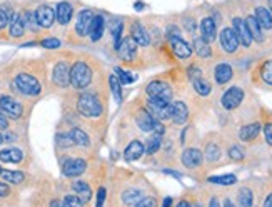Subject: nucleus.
I'll use <instances>...</instances> for the list:
<instances>
[{"mask_svg": "<svg viewBox=\"0 0 272 207\" xmlns=\"http://www.w3.org/2000/svg\"><path fill=\"white\" fill-rule=\"evenodd\" d=\"M0 177L7 184H22L25 179L24 172H19V171H2L0 172Z\"/></svg>", "mask_w": 272, "mask_h": 207, "instance_id": "nucleus-38", "label": "nucleus"}, {"mask_svg": "<svg viewBox=\"0 0 272 207\" xmlns=\"http://www.w3.org/2000/svg\"><path fill=\"white\" fill-rule=\"evenodd\" d=\"M104 201H105V189L100 187L99 192H97V206H102L104 204Z\"/></svg>", "mask_w": 272, "mask_h": 207, "instance_id": "nucleus-51", "label": "nucleus"}, {"mask_svg": "<svg viewBox=\"0 0 272 207\" xmlns=\"http://www.w3.org/2000/svg\"><path fill=\"white\" fill-rule=\"evenodd\" d=\"M259 77L267 86H272V60H266L259 67Z\"/></svg>", "mask_w": 272, "mask_h": 207, "instance_id": "nucleus-40", "label": "nucleus"}, {"mask_svg": "<svg viewBox=\"0 0 272 207\" xmlns=\"http://www.w3.org/2000/svg\"><path fill=\"white\" fill-rule=\"evenodd\" d=\"M256 20L261 25L262 30H271L272 29V12L264 5H259L256 7Z\"/></svg>", "mask_w": 272, "mask_h": 207, "instance_id": "nucleus-27", "label": "nucleus"}, {"mask_svg": "<svg viewBox=\"0 0 272 207\" xmlns=\"http://www.w3.org/2000/svg\"><path fill=\"white\" fill-rule=\"evenodd\" d=\"M77 111L87 119H99L104 112L100 95L95 92H82L77 97Z\"/></svg>", "mask_w": 272, "mask_h": 207, "instance_id": "nucleus-1", "label": "nucleus"}, {"mask_svg": "<svg viewBox=\"0 0 272 207\" xmlns=\"http://www.w3.org/2000/svg\"><path fill=\"white\" fill-rule=\"evenodd\" d=\"M40 45L44 49H59L60 47V40L59 39H45L40 42Z\"/></svg>", "mask_w": 272, "mask_h": 207, "instance_id": "nucleus-47", "label": "nucleus"}, {"mask_svg": "<svg viewBox=\"0 0 272 207\" xmlns=\"http://www.w3.org/2000/svg\"><path fill=\"white\" fill-rule=\"evenodd\" d=\"M261 124L259 122H250V124L242 125L239 129V139L242 142H252L256 141L257 136L261 134Z\"/></svg>", "mask_w": 272, "mask_h": 207, "instance_id": "nucleus-25", "label": "nucleus"}, {"mask_svg": "<svg viewBox=\"0 0 272 207\" xmlns=\"http://www.w3.org/2000/svg\"><path fill=\"white\" fill-rule=\"evenodd\" d=\"M146 154V144L139 139H134V141L129 142V146L124 149V157L127 162H134V160H139L142 155Z\"/></svg>", "mask_w": 272, "mask_h": 207, "instance_id": "nucleus-21", "label": "nucleus"}, {"mask_svg": "<svg viewBox=\"0 0 272 207\" xmlns=\"http://www.w3.org/2000/svg\"><path fill=\"white\" fill-rule=\"evenodd\" d=\"M222 155V150H220V146L217 142H207L206 144V150H204V157L207 159V162L214 164L217 162Z\"/></svg>", "mask_w": 272, "mask_h": 207, "instance_id": "nucleus-33", "label": "nucleus"}, {"mask_svg": "<svg viewBox=\"0 0 272 207\" xmlns=\"http://www.w3.org/2000/svg\"><path fill=\"white\" fill-rule=\"evenodd\" d=\"M171 120L176 125H184L189 120V109L182 100H174L172 102V117Z\"/></svg>", "mask_w": 272, "mask_h": 207, "instance_id": "nucleus-22", "label": "nucleus"}, {"mask_svg": "<svg viewBox=\"0 0 272 207\" xmlns=\"http://www.w3.org/2000/svg\"><path fill=\"white\" fill-rule=\"evenodd\" d=\"M62 206H84V202L80 201V197L77 194H69V196H65V199L62 201Z\"/></svg>", "mask_w": 272, "mask_h": 207, "instance_id": "nucleus-46", "label": "nucleus"}, {"mask_svg": "<svg viewBox=\"0 0 272 207\" xmlns=\"http://www.w3.org/2000/svg\"><path fill=\"white\" fill-rule=\"evenodd\" d=\"M0 112L7 117V119H20L24 116V107L19 100H15L10 95L0 97Z\"/></svg>", "mask_w": 272, "mask_h": 207, "instance_id": "nucleus-8", "label": "nucleus"}, {"mask_svg": "<svg viewBox=\"0 0 272 207\" xmlns=\"http://www.w3.org/2000/svg\"><path fill=\"white\" fill-rule=\"evenodd\" d=\"M245 25H247L252 40H256V42H259V44H262V42H264V33H262V29H261V25H259V22L256 20V17H254V15L245 17Z\"/></svg>", "mask_w": 272, "mask_h": 207, "instance_id": "nucleus-28", "label": "nucleus"}, {"mask_svg": "<svg viewBox=\"0 0 272 207\" xmlns=\"http://www.w3.org/2000/svg\"><path fill=\"white\" fill-rule=\"evenodd\" d=\"M69 134H70L72 141L75 142V146H79V147H91V137H89V134L84 132L80 127H72L69 130Z\"/></svg>", "mask_w": 272, "mask_h": 207, "instance_id": "nucleus-31", "label": "nucleus"}, {"mask_svg": "<svg viewBox=\"0 0 272 207\" xmlns=\"http://www.w3.org/2000/svg\"><path fill=\"white\" fill-rule=\"evenodd\" d=\"M144 144H146V152H147V154L149 155H154L160 149H162V136H160V134H154V136L149 137L147 142H144Z\"/></svg>", "mask_w": 272, "mask_h": 207, "instance_id": "nucleus-36", "label": "nucleus"}, {"mask_svg": "<svg viewBox=\"0 0 272 207\" xmlns=\"http://www.w3.org/2000/svg\"><path fill=\"white\" fill-rule=\"evenodd\" d=\"M264 206H267V207H272V192L269 194V196L266 197V201H264Z\"/></svg>", "mask_w": 272, "mask_h": 207, "instance_id": "nucleus-55", "label": "nucleus"}, {"mask_svg": "<svg viewBox=\"0 0 272 207\" xmlns=\"http://www.w3.org/2000/svg\"><path fill=\"white\" fill-rule=\"evenodd\" d=\"M194 52L197 54L201 59H209L212 57V49L209 45V42H206L202 37H195L194 39Z\"/></svg>", "mask_w": 272, "mask_h": 207, "instance_id": "nucleus-32", "label": "nucleus"}, {"mask_svg": "<svg viewBox=\"0 0 272 207\" xmlns=\"http://www.w3.org/2000/svg\"><path fill=\"white\" fill-rule=\"evenodd\" d=\"M122 33H124V22L121 19L114 20L112 22V27H110V35H112V42H114V49L119 47V44L122 42Z\"/></svg>", "mask_w": 272, "mask_h": 207, "instance_id": "nucleus-34", "label": "nucleus"}, {"mask_svg": "<svg viewBox=\"0 0 272 207\" xmlns=\"http://www.w3.org/2000/svg\"><path fill=\"white\" fill-rule=\"evenodd\" d=\"M93 82V69L87 60L80 59L70 67V86L75 90H84Z\"/></svg>", "mask_w": 272, "mask_h": 207, "instance_id": "nucleus-2", "label": "nucleus"}, {"mask_svg": "<svg viewBox=\"0 0 272 207\" xmlns=\"http://www.w3.org/2000/svg\"><path fill=\"white\" fill-rule=\"evenodd\" d=\"M57 144L60 147H63V149H69V147L75 146V142L72 141V137H70L69 132H67V134H59V136H57Z\"/></svg>", "mask_w": 272, "mask_h": 207, "instance_id": "nucleus-44", "label": "nucleus"}, {"mask_svg": "<svg viewBox=\"0 0 272 207\" xmlns=\"http://www.w3.org/2000/svg\"><path fill=\"white\" fill-rule=\"evenodd\" d=\"M219 42H220V47H222V50L226 54H236L237 50H239V45H241L236 32H234V29H231V27H224L222 30H220Z\"/></svg>", "mask_w": 272, "mask_h": 207, "instance_id": "nucleus-9", "label": "nucleus"}, {"mask_svg": "<svg viewBox=\"0 0 272 207\" xmlns=\"http://www.w3.org/2000/svg\"><path fill=\"white\" fill-rule=\"evenodd\" d=\"M244 89L239 86H232L231 89H227L226 92L220 97V105H222L226 111H236L237 107H241V104L244 102Z\"/></svg>", "mask_w": 272, "mask_h": 207, "instance_id": "nucleus-5", "label": "nucleus"}, {"mask_svg": "<svg viewBox=\"0 0 272 207\" xmlns=\"http://www.w3.org/2000/svg\"><path fill=\"white\" fill-rule=\"evenodd\" d=\"M167 40L171 44V50L179 59H189L192 56V47L182 39V35H167Z\"/></svg>", "mask_w": 272, "mask_h": 207, "instance_id": "nucleus-15", "label": "nucleus"}, {"mask_svg": "<svg viewBox=\"0 0 272 207\" xmlns=\"http://www.w3.org/2000/svg\"><path fill=\"white\" fill-rule=\"evenodd\" d=\"M2 142H3V136L0 134V144H2Z\"/></svg>", "mask_w": 272, "mask_h": 207, "instance_id": "nucleus-59", "label": "nucleus"}, {"mask_svg": "<svg viewBox=\"0 0 272 207\" xmlns=\"http://www.w3.org/2000/svg\"><path fill=\"white\" fill-rule=\"evenodd\" d=\"M109 86H110V90H112L114 97H116V100L121 104L122 102V89H121V80H119V77L116 74H110Z\"/></svg>", "mask_w": 272, "mask_h": 207, "instance_id": "nucleus-41", "label": "nucleus"}, {"mask_svg": "<svg viewBox=\"0 0 272 207\" xmlns=\"http://www.w3.org/2000/svg\"><path fill=\"white\" fill-rule=\"evenodd\" d=\"M72 15H74V7L69 2H60L55 8V19L60 25H67L70 22Z\"/></svg>", "mask_w": 272, "mask_h": 207, "instance_id": "nucleus-26", "label": "nucleus"}, {"mask_svg": "<svg viewBox=\"0 0 272 207\" xmlns=\"http://www.w3.org/2000/svg\"><path fill=\"white\" fill-rule=\"evenodd\" d=\"M5 129H8V119L0 112V130H5Z\"/></svg>", "mask_w": 272, "mask_h": 207, "instance_id": "nucleus-53", "label": "nucleus"}, {"mask_svg": "<svg viewBox=\"0 0 272 207\" xmlns=\"http://www.w3.org/2000/svg\"><path fill=\"white\" fill-rule=\"evenodd\" d=\"M162 204H164V206H171V204H172V199L169 197V199H165V201L162 202Z\"/></svg>", "mask_w": 272, "mask_h": 207, "instance_id": "nucleus-57", "label": "nucleus"}, {"mask_svg": "<svg viewBox=\"0 0 272 207\" xmlns=\"http://www.w3.org/2000/svg\"><path fill=\"white\" fill-rule=\"evenodd\" d=\"M229 157L232 160H236V162H241V160H244L245 154L239 146H232L231 149H229Z\"/></svg>", "mask_w": 272, "mask_h": 207, "instance_id": "nucleus-45", "label": "nucleus"}, {"mask_svg": "<svg viewBox=\"0 0 272 207\" xmlns=\"http://www.w3.org/2000/svg\"><path fill=\"white\" fill-rule=\"evenodd\" d=\"M105 33V17L102 14H93L91 27H89V39L91 42H99L102 40Z\"/></svg>", "mask_w": 272, "mask_h": 207, "instance_id": "nucleus-19", "label": "nucleus"}, {"mask_svg": "<svg viewBox=\"0 0 272 207\" xmlns=\"http://www.w3.org/2000/svg\"><path fill=\"white\" fill-rule=\"evenodd\" d=\"M93 12L91 8H82V10L77 14V19H75V25H74V32L77 33V37L84 39V37H89V27H91Z\"/></svg>", "mask_w": 272, "mask_h": 207, "instance_id": "nucleus-12", "label": "nucleus"}, {"mask_svg": "<svg viewBox=\"0 0 272 207\" xmlns=\"http://www.w3.org/2000/svg\"><path fill=\"white\" fill-rule=\"evenodd\" d=\"M209 182L212 184H217V185H234L237 182V177L229 174V176H215V177H211Z\"/></svg>", "mask_w": 272, "mask_h": 207, "instance_id": "nucleus-42", "label": "nucleus"}, {"mask_svg": "<svg viewBox=\"0 0 272 207\" xmlns=\"http://www.w3.org/2000/svg\"><path fill=\"white\" fill-rule=\"evenodd\" d=\"M24 32H25V24L22 20V15H14L10 19V35L19 39V37L24 35Z\"/></svg>", "mask_w": 272, "mask_h": 207, "instance_id": "nucleus-37", "label": "nucleus"}, {"mask_svg": "<svg viewBox=\"0 0 272 207\" xmlns=\"http://www.w3.org/2000/svg\"><path fill=\"white\" fill-rule=\"evenodd\" d=\"M146 109L155 119L159 120H171L172 117V100L159 99V97H149L146 102Z\"/></svg>", "mask_w": 272, "mask_h": 207, "instance_id": "nucleus-3", "label": "nucleus"}, {"mask_svg": "<svg viewBox=\"0 0 272 207\" xmlns=\"http://www.w3.org/2000/svg\"><path fill=\"white\" fill-rule=\"evenodd\" d=\"M0 172H2V167H0Z\"/></svg>", "mask_w": 272, "mask_h": 207, "instance_id": "nucleus-60", "label": "nucleus"}, {"mask_svg": "<svg viewBox=\"0 0 272 207\" xmlns=\"http://www.w3.org/2000/svg\"><path fill=\"white\" fill-rule=\"evenodd\" d=\"M181 160L187 169L201 167L202 162H204V152L195 149V147H189V149H185L184 152H182Z\"/></svg>", "mask_w": 272, "mask_h": 207, "instance_id": "nucleus-18", "label": "nucleus"}, {"mask_svg": "<svg viewBox=\"0 0 272 207\" xmlns=\"http://www.w3.org/2000/svg\"><path fill=\"white\" fill-rule=\"evenodd\" d=\"M177 206H179V207H189V206H192V204H190V202H187V201H181Z\"/></svg>", "mask_w": 272, "mask_h": 207, "instance_id": "nucleus-56", "label": "nucleus"}, {"mask_svg": "<svg viewBox=\"0 0 272 207\" xmlns=\"http://www.w3.org/2000/svg\"><path fill=\"white\" fill-rule=\"evenodd\" d=\"M201 37L206 42H214L215 37H217V25H215V20L212 17H204L201 20Z\"/></svg>", "mask_w": 272, "mask_h": 207, "instance_id": "nucleus-23", "label": "nucleus"}, {"mask_svg": "<svg viewBox=\"0 0 272 207\" xmlns=\"http://www.w3.org/2000/svg\"><path fill=\"white\" fill-rule=\"evenodd\" d=\"M232 77H234V70L227 62H220V64L215 65L214 79H215V82H217L219 86H226L227 82H231Z\"/></svg>", "mask_w": 272, "mask_h": 207, "instance_id": "nucleus-24", "label": "nucleus"}, {"mask_svg": "<svg viewBox=\"0 0 272 207\" xmlns=\"http://www.w3.org/2000/svg\"><path fill=\"white\" fill-rule=\"evenodd\" d=\"M14 84H15V87L19 89L20 94L29 95V97L39 95L42 92V86H40L39 80H37V77H33L32 74H27V72H20V74H17Z\"/></svg>", "mask_w": 272, "mask_h": 207, "instance_id": "nucleus-4", "label": "nucleus"}, {"mask_svg": "<svg viewBox=\"0 0 272 207\" xmlns=\"http://www.w3.org/2000/svg\"><path fill=\"white\" fill-rule=\"evenodd\" d=\"M8 194H10V189H8L7 184L0 182V197H7Z\"/></svg>", "mask_w": 272, "mask_h": 207, "instance_id": "nucleus-52", "label": "nucleus"}, {"mask_svg": "<svg viewBox=\"0 0 272 207\" xmlns=\"http://www.w3.org/2000/svg\"><path fill=\"white\" fill-rule=\"evenodd\" d=\"M237 204L239 206H252L254 204V192L249 187H241L237 192Z\"/></svg>", "mask_w": 272, "mask_h": 207, "instance_id": "nucleus-39", "label": "nucleus"}, {"mask_svg": "<svg viewBox=\"0 0 272 207\" xmlns=\"http://www.w3.org/2000/svg\"><path fill=\"white\" fill-rule=\"evenodd\" d=\"M142 197H144V192L135 187H129L124 194H122V199H124L125 206H137Z\"/></svg>", "mask_w": 272, "mask_h": 207, "instance_id": "nucleus-35", "label": "nucleus"}, {"mask_svg": "<svg viewBox=\"0 0 272 207\" xmlns=\"http://www.w3.org/2000/svg\"><path fill=\"white\" fill-rule=\"evenodd\" d=\"M117 52V57L121 59L124 64H132V62L137 59V54H139V45L135 44V40L132 37H125V39H122V42L119 44V47L116 49Z\"/></svg>", "mask_w": 272, "mask_h": 207, "instance_id": "nucleus-6", "label": "nucleus"}, {"mask_svg": "<svg viewBox=\"0 0 272 207\" xmlns=\"http://www.w3.org/2000/svg\"><path fill=\"white\" fill-rule=\"evenodd\" d=\"M187 75H189L190 84H192L194 90L197 92L199 95L206 97V95H209L212 92V84L206 77H204L201 69H197V67H190L189 72H187Z\"/></svg>", "mask_w": 272, "mask_h": 207, "instance_id": "nucleus-7", "label": "nucleus"}, {"mask_svg": "<svg viewBox=\"0 0 272 207\" xmlns=\"http://www.w3.org/2000/svg\"><path fill=\"white\" fill-rule=\"evenodd\" d=\"M22 159H24V152L20 149H15V147L0 150V160H2V162L19 164V162H22Z\"/></svg>", "mask_w": 272, "mask_h": 207, "instance_id": "nucleus-30", "label": "nucleus"}, {"mask_svg": "<svg viewBox=\"0 0 272 207\" xmlns=\"http://www.w3.org/2000/svg\"><path fill=\"white\" fill-rule=\"evenodd\" d=\"M155 204H157V201H155V199H152L151 196H144L142 199L139 201L137 207H151V206H155Z\"/></svg>", "mask_w": 272, "mask_h": 207, "instance_id": "nucleus-48", "label": "nucleus"}, {"mask_svg": "<svg viewBox=\"0 0 272 207\" xmlns=\"http://www.w3.org/2000/svg\"><path fill=\"white\" fill-rule=\"evenodd\" d=\"M114 74L119 77L121 84H130V82H134V80H135V75H130L129 72H125L124 69H121V67H116Z\"/></svg>", "mask_w": 272, "mask_h": 207, "instance_id": "nucleus-43", "label": "nucleus"}, {"mask_svg": "<svg viewBox=\"0 0 272 207\" xmlns=\"http://www.w3.org/2000/svg\"><path fill=\"white\" fill-rule=\"evenodd\" d=\"M35 20L37 25L42 29H50L55 22V10L49 5H40L35 10Z\"/></svg>", "mask_w": 272, "mask_h": 207, "instance_id": "nucleus-20", "label": "nucleus"}, {"mask_svg": "<svg viewBox=\"0 0 272 207\" xmlns=\"http://www.w3.org/2000/svg\"><path fill=\"white\" fill-rule=\"evenodd\" d=\"M146 94L149 97H159V99L172 100V89L164 80H152V82H149L146 87Z\"/></svg>", "mask_w": 272, "mask_h": 207, "instance_id": "nucleus-10", "label": "nucleus"}, {"mask_svg": "<svg viewBox=\"0 0 272 207\" xmlns=\"http://www.w3.org/2000/svg\"><path fill=\"white\" fill-rule=\"evenodd\" d=\"M264 137H266V142L272 147V122H267L264 125Z\"/></svg>", "mask_w": 272, "mask_h": 207, "instance_id": "nucleus-49", "label": "nucleus"}, {"mask_svg": "<svg viewBox=\"0 0 272 207\" xmlns=\"http://www.w3.org/2000/svg\"><path fill=\"white\" fill-rule=\"evenodd\" d=\"M164 172H165V174H171V176H174V177H177V179H181V177H182V176L179 174V172H176V171H169V169H165Z\"/></svg>", "mask_w": 272, "mask_h": 207, "instance_id": "nucleus-54", "label": "nucleus"}, {"mask_svg": "<svg viewBox=\"0 0 272 207\" xmlns=\"http://www.w3.org/2000/svg\"><path fill=\"white\" fill-rule=\"evenodd\" d=\"M8 22H10V15H8L5 10H0V30H2Z\"/></svg>", "mask_w": 272, "mask_h": 207, "instance_id": "nucleus-50", "label": "nucleus"}, {"mask_svg": "<svg viewBox=\"0 0 272 207\" xmlns=\"http://www.w3.org/2000/svg\"><path fill=\"white\" fill-rule=\"evenodd\" d=\"M232 29L234 32H236L237 39L244 47H250L252 45V37H250V32L247 29V25H245V19H242V17H234L232 19Z\"/></svg>", "mask_w": 272, "mask_h": 207, "instance_id": "nucleus-16", "label": "nucleus"}, {"mask_svg": "<svg viewBox=\"0 0 272 207\" xmlns=\"http://www.w3.org/2000/svg\"><path fill=\"white\" fill-rule=\"evenodd\" d=\"M52 80L57 87L65 89L70 84V65L69 62L60 60L57 62L54 67V74H52Z\"/></svg>", "mask_w": 272, "mask_h": 207, "instance_id": "nucleus-13", "label": "nucleus"}, {"mask_svg": "<svg viewBox=\"0 0 272 207\" xmlns=\"http://www.w3.org/2000/svg\"><path fill=\"white\" fill-rule=\"evenodd\" d=\"M269 10L272 12V0H269Z\"/></svg>", "mask_w": 272, "mask_h": 207, "instance_id": "nucleus-58", "label": "nucleus"}, {"mask_svg": "<svg viewBox=\"0 0 272 207\" xmlns=\"http://www.w3.org/2000/svg\"><path fill=\"white\" fill-rule=\"evenodd\" d=\"M134 120H135V125H137V127L142 130V132H152V130H154L155 117L152 116V114L149 112L146 107H140V109L135 111Z\"/></svg>", "mask_w": 272, "mask_h": 207, "instance_id": "nucleus-17", "label": "nucleus"}, {"mask_svg": "<svg viewBox=\"0 0 272 207\" xmlns=\"http://www.w3.org/2000/svg\"><path fill=\"white\" fill-rule=\"evenodd\" d=\"M72 189H74V192L80 197V201H82L84 204H89V201H91V197H92V189L86 180H75V182L72 184Z\"/></svg>", "mask_w": 272, "mask_h": 207, "instance_id": "nucleus-29", "label": "nucleus"}, {"mask_svg": "<svg viewBox=\"0 0 272 207\" xmlns=\"http://www.w3.org/2000/svg\"><path fill=\"white\" fill-rule=\"evenodd\" d=\"M130 37L135 40V44L139 47H149L151 45V32L139 20H132L130 22Z\"/></svg>", "mask_w": 272, "mask_h": 207, "instance_id": "nucleus-14", "label": "nucleus"}, {"mask_svg": "<svg viewBox=\"0 0 272 207\" xmlns=\"http://www.w3.org/2000/svg\"><path fill=\"white\" fill-rule=\"evenodd\" d=\"M87 169V162L80 157H69L62 164V174L65 177H77L82 176Z\"/></svg>", "mask_w": 272, "mask_h": 207, "instance_id": "nucleus-11", "label": "nucleus"}]
</instances>
